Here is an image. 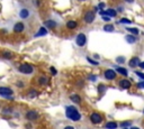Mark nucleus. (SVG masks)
<instances>
[{"mask_svg": "<svg viewBox=\"0 0 144 129\" xmlns=\"http://www.w3.org/2000/svg\"><path fill=\"white\" fill-rule=\"evenodd\" d=\"M18 71H19L20 73H23V74H30V73H33L34 72V68L30 65V64L24 63V64H22V65H19Z\"/></svg>", "mask_w": 144, "mask_h": 129, "instance_id": "2", "label": "nucleus"}, {"mask_svg": "<svg viewBox=\"0 0 144 129\" xmlns=\"http://www.w3.org/2000/svg\"><path fill=\"white\" fill-rule=\"evenodd\" d=\"M14 93V91H12L10 88L8 87H0V95L1 97H6V98H10V99H12L11 97H9V95H11Z\"/></svg>", "mask_w": 144, "mask_h": 129, "instance_id": "4", "label": "nucleus"}, {"mask_svg": "<svg viewBox=\"0 0 144 129\" xmlns=\"http://www.w3.org/2000/svg\"><path fill=\"white\" fill-rule=\"evenodd\" d=\"M105 90H106V87H105L104 84H100V85H99V92L103 93V92H105Z\"/></svg>", "mask_w": 144, "mask_h": 129, "instance_id": "29", "label": "nucleus"}, {"mask_svg": "<svg viewBox=\"0 0 144 129\" xmlns=\"http://www.w3.org/2000/svg\"><path fill=\"white\" fill-rule=\"evenodd\" d=\"M95 17H96L95 11H87L85 15V22L87 23V24H91V23L95 20Z\"/></svg>", "mask_w": 144, "mask_h": 129, "instance_id": "6", "label": "nucleus"}, {"mask_svg": "<svg viewBox=\"0 0 144 129\" xmlns=\"http://www.w3.org/2000/svg\"><path fill=\"white\" fill-rule=\"evenodd\" d=\"M138 66H140L141 69H143V70H144V62H142V63H140V65H138Z\"/></svg>", "mask_w": 144, "mask_h": 129, "instance_id": "38", "label": "nucleus"}, {"mask_svg": "<svg viewBox=\"0 0 144 129\" xmlns=\"http://www.w3.org/2000/svg\"><path fill=\"white\" fill-rule=\"evenodd\" d=\"M131 129H140V128H137V127H133V128H131Z\"/></svg>", "mask_w": 144, "mask_h": 129, "instance_id": "41", "label": "nucleus"}, {"mask_svg": "<svg viewBox=\"0 0 144 129\" xmlns=\"http://www.w3.org/2000/svg\"><path fill=\"white\" fill-rule=\"evenodd\" d=\"M128 65L131 68H136L137 65H140V58L138 57H132L128 62Z\"/></svg>", "mask_w": 144, "mask_h": 129, "instance_id": "11", "label": "nucleus"}, {"mask_svg": "<svg viewBox=\"0 0 144 129\" xmlns=\"http://www.w3.org/2000/svg\"><path fill=\"white\" fill-rule=\"evenodd\" d=\"M89 79H91L92 81H96V76L95 75H90V76H89Z\"/></svg>", "mask_w": 144, "mask_h": 129, "instance_id": "37", "label": "nucleus"}, {"mask_svg": "<svg viewBox=\"0 0 144 129\" xmlns=\"http://www.w3.org/2000/svg\"><path fill=\"white\" fill-rule=\"evenodd\" d=\"M104 76H105V79L106 80L111 81V80H114L115 77H116V72H115L114 70H107V71H105Z\"/></svg>", "mask_w": 144, "mask_h": 129, "instance_id": "7", "label": "nucleus"}, {"mask_svg": "<svg viewBox=\"0 0 144 129\" xmlns=\"http://www.w3.org/2000/svg\"><path fill=\"white\" fill-rule=\"evenodd\" d=\"M37 91L36 90H30L29 92H28V98H35L36 95H37Z\"/></svg>", "mask_w": 144, "mask_h": 129, "instance_id": "24", "label": "nucleus"}, {"mask_svg": "<svg viewBox=\"0 0 144 129\" xmlns=\"http://www.w3.org/2000/svg\"><path fill=\"white\" fill-rule=\"evenodd\" d=\"M70 100H71L72 102H75V103H80L81 102V99H80V97L78 94H72L71 97H70Z\"/></svg>", "mask_w": 144, "mask_h": 129, "instance_id": "19", "label": "nucleus"}, {"mask_svg": "<svg viewBox=\"0 0 144 129\" xmlns=\"http://www.w3.org/2000/svg\"><path fill=\"white\" fill-rule=\"evenodd\" d=\"M116 61L118 62V63H124V62H125V58L123 57V56H118V57L116 58Z\"/></svg>", "mask_w": 144, "mask_h": 129, "instance_id": "27", "label": "nucleus"}, {"mask_svg": "<svg viewBox=\"0 0 144 129\" xmlns=\"http://www.w3.org/2000/svg\"><path fill=\"white\" fill-rule=\"evenodd\" d=\"M131 82L128 81V80H126V79H124V80H120L119 81V87L122 88V89H126V90H128L131 88Z\"/></svg>", "mask_w": 144, "mask_h": 129, "instance_id": "10", "label": "nucleus"}, {"mask_svg": "<svg viewBox=\"0 0 144 129\" xmlns=\"http://www.w3.org/2000/svg\"><path fill=\"white\" fill-rule=\"evenodd\" d=\"M75 43H77L78 46H80V47H82V46L86 45V43H87V37H86L85 34H79L77 36V38H75Z\"/></svg>", "mask_w": 144, "mask_h": 129, "instance_id": "5", "label": "nucleus"}, {"mask_svg": "<svg viewBox=\"0 0 144 129\" xmlns=\"http://www.w3.org/2000/svg\"><path fill=\"white\" fill-rule=\"evenodd\" d=\"M87 61L89 62V63L93 64V65H98V64H99V62H98V61H93L92 58H90V57H87Z\"/></svg>", "mask_w": 144, "mask_h": 129, "instance_id": "26", "label": "nucleus"}, {"mask_svg": "<svg viewBox=\"0 0 144 129\" xmlns=\"http://www.w3.org/2000/svg\"><path fill=\"white\" fill-rule=\"evenodd\" d=\"M51 73L53 74V75H55V74H56V70L54 68H51Z\"/></svg>", "mask_w": 144, "mask_h": 129, "instance_id": "34", "label": "nucleus"}, {"mask_svg": "<svg viewBox=\"0 0 144 129\" xmlns=\"http://www.w3.org/2000/svg\"><path fill=\"white\" fill-rule=\"evenodd\" d=\"M143 113H144V110H143Z\"/></svg>", "mask_w": 144, "mask_h": 129, "instance_id": "43", "label": "nucleus"}, {"mask_svg": "<svg viewBox=\"0 0 144 129\" xmlns=\"http://www.w3.org/2000/svg\"><path fill=\"white\" fill-rule=\"evenodd\" d=\"M126 129H127V128H126Z\"/></svg>", "mask_w": 144, "mask_h": 129, "instance_id": "44", "label": "nucleus"}, {"mask_svg": "<svg viewBox=\"0 0 144 129\" xmlns=\"http://www.w3.org/2000/svg\"><path fill=\"white\" fill-rule=\"evenodd\" d=\"M104 30H105V32L111 33V32H114V30H115V27L113 25H110V24H107V25L104 26Z\"/></svg>", "mask_w": 144, "mask_h": 129, "instance_id": "20", "label": "nucleus"}, {"mask_svg": "<svg viewBox=\"0 0 144 129\" xmlns=\"http://www.w3.org/2000/svg\"><path fill=\"white\" fill-rule=\"evenodd\" d=\"M105 6H106V5L104 4V2H100V4L98 5V7H99V9H104L105 8Z\"/></svg>", "mask_w": 144, "mask_h": 129, "instance_id": "31", "label": "nucleus"}, {"mask_svg": "<svg viewBox=\"0 0 144 129\" xmlns=\"http://www.w3.org/2000/svg\"><path fill=\"white\" fill-rule=\"evenodd\" d=\"M47 34V29H46L45 27H41L40 29H38V32L35 34V37H40V36H45Z\"/></svg>", "mask_w": 144, "mask_h": 129, "instance_id": "15", "label": "nucleus"}, {"mask_svg": "<svg viewBox=\"0 0 144 129\" xmlns=\"http://www.w3.org/2000/svg\"><path fill=\"white\" fill-rule=\"evenodd\" d=\"M67 27L70 28V29H73V28L77 27V23H75L74 20H69V22L67 23Z\"/></svg>", "mask_w": 144, "mask_h": 129, "instance_id": "22", "label": "nucleus"}, {"mask_svg": "<svg viewBox=\"0 0 144 129\" xmlns=\"http://www.w3.org/2000/svg\"><path fill=\"white\" fill-rule=\"evenodd\" d=\"M120 24H131V20L127 19V18H122V19L119 20Z\"/></svg>", "mask_w": 144, "mask_h": 129, "instance_id": "25", "label": "nucleus"}, {"mask_svg": "<svg viewBox=\"0 0 144 129\" xmlns=\"http://www.w3.org/2000/svg\"><path fill=\"white\" fill-rule=\"evenodd\" d=\"M44 25H45V27H47L50 28V29H53V28H55L56 27V22L55 20H46L45 23H44Z\"/></svg>", "mask_w": 144, "mask_h": 129, "instance_id": "12", "label": "nucleus"}, {"mask_svg": "<svg viewBox=\"0 0 144 129\" xmlns=\"http://www.w3.org/2000/svg\"><path fill=\"white\" fill-rule=\"evenodd\" d=\"M29 14H30L29 10L24 8V9H22V10L19 11V17H20V18H23V19H26V18L29 17Z\"/></svg>", "mask_w": 144, "mask_h": 129, "instance_id": "13", "label": "nucleus"}, {"mask_svg": "<svg viewBox=\"0 0 144 129\" xmlns=\"http://www.w3.org/2000/svg\"><path fill=\"white\" fill-rule=\"evenodd\" d=\"M103 19L105 20V22H109V20H110V17H108V16H104V17H103Z\"/></svg>", "mask_w": 144, "mask_h": 129, "instance_id": "33", "label": "nucleus"}, {"mask_svg": "<svg viewBox=\"0 0 144 129\" xmlns=\"http://www.w3.org/2000/svg\"><path fill=\"white\" fill-rule=\"evenodd\" d=\"M90 120L93 125H99V123H101V121H103V117L100 116V113L92 112L90 115Z\"/></svg>", "mask_w": 144, "mask_h": 129, "instance_id": "3", "label": "nucleus"}, {"mask_svg": "<svg viewBox=\"0 0 144 129\" xmlns=\"http://www.w3.org/2000/svg\"><path fill=\"white\" fill-rule=\"evenodd\" d=\"M116 71L118 72L119 74H122V75H124V76H127V74H128L127 70H126V69H124V68H122V66H118V68L116 69Z\"/></svg>", "mask_w": 144, "mask_h": 129, "instance_id": "17", "label": "nucleus"}, {"mask_svg": "<svg viewBox=\"0 0 144 129\" xmlns=\"http://www.w3.org/2000/svg\"><path fill=\"white\" fill-rule=\"evenodd\" d=\"M65 116H67L70 120H73V121H79L81 119V113H79V111L77 110V108L73 107V105L67 107Z\"/></svg>", "mask_w": 144, "mask_h": 129, "instance_id": "1", "label": "nucleus"}, {"mask_svg": "<svg viewBox=\"0 0 144 129\" xmlns=\"http://www.w3.org/2000/svg\"><path fill=\"white\" fill-rule=\"evenodd\" d=\"M79 1H86V0H79Z\"/></svg>", "mask_w": 144, "mask_h": 129, "instance_id": "42", "label": "nucleus"}, {"mask_svg": "<svg viewBox=\"0 0 144 129\" xmlns=\"http://www.w3.org/2000/svg\"><path fill=\"white\" fill-rule=\"evenodd\" d=\"M26 118L28 120H36L38 118V113L35 111V110H29V111L26 112Z\"/></svg>", "mask_w": 144, "mask_h": 129, "instance_id": "8", "label": "nucleus"}, {"mask_svg": "<svg viewBox=\"0 0 144 129\" xmlns=\"http://www.w3.org/2000/svg\"><path fill=\"white\" fill-rule=\"evenodd\" d=\"M17 85L19 87V88H23V87H24V83H23V82H18Z\"/></svg>", "mask_w": 144, "mask_h": 129, "instance_id": "36", "label": "nucleus"}, {"mask_svg": "<svg viewBox=\"0 0 144 129\" xmlns=\"http://www.w3.org/2000/svg\"><path fill=\"white\" fill-rule=\"evenodd\" d=\"M135 74L137 75L138 77H141L142 80H144V73H142V72H135Z\"/></svg>", "mask_w": 144, "mask_h": 129, "instance_id": "30", "label": "nucleus"}, {"mask_svg": "<svg viewBox=\"0 0 144 129\" xmlns=\"http://www.w3.org/2000/svg\"><path fill=\"white\" fill-rule=\"evenodd\" d=\"M2 55L5 56V57H7V58H10L11 57V53H9V52H5V53H2Z\"/></svg>", "mask_w": 144, "mask_h": 129, "instance_id": "28", "label": "nucleus"}, {"mask_svg": "<svg viewBox=\"0 0 144 129\" xmlns=\"http://www.w3.org/2000/svg\"><path fill=\"white\" fill-rule=\"evenodd\" d=\"M130 123H131L130 121H126V122H123V123H122V126H123V127H127V126L130 125Z\"/></svg>", "mask_w": 144, "mask_h": 129, "instance_id": "35", "label": "nucleus"}, {"mask_svg": "<svg viewBox=\"0 0 144 129\" xmlns=\"http://www.w3.org/2000/svg\"><path fill=\"white\" fill-rule=\"evenodd\" d=\"M126 30L130 33H132V34H134V35H137L138 33H140V30H138L137 28H132V27H127Z\"/></svg>", "mask_w": 144, "mask_h": 129, "instance_id": "23", "label": "nucleus"}, {"mask_svg": "<svg viewBox=\"0 0 144 129\" xmlns=\"http://www.w3.org/2000/svg\"><path fill=\"white\" fill-rule=\"evenodd\" d=\"M107 129H116L118 127V125H117V122H114V121H109V122L106 123V126H105Z\"/></svg>", "mask_w": 144, "mask_h": 129, "instance_id": "16", "label": "nucleus"}, {"mask_svg": "<svg viewBox=\"0 0 144 129\" xmlns=\"http://www.w3.org/2000/svg\"><path fill=\"white\" fill-rule=\"evenodd\" d=\"M125 39H126V42H128L130 44H134L136 42V38L135 36L133 35H126V37H125Z\"/></svg>", "mask_w": 144, "mask_h": 129, "instance_id": "18", "label": "nucleus"}, {"mask_svg": "<svg viewBox=\"0 0 144 129\" xmlns=\"http://www.w3.org/2000/svg\"><path fill=\"white\" fill-rule=\"evenodd\" d=\"M38 82H40L41 85H45V84L49 83V79L46 76H41L40 79H38Z\"/></svg>", "mask_w": 144, "mask_h": 129, "instance_id": "21", "label": "nucleus"}, {"mask_svg": "<svg viewBox=\"0 0 144 129\" xmlns=\"http://www.w3.org/2000/svg\"><path fill=\"white\" fill-rule=\"evenodd\" d=\"M137 87L140 88V89H144V82H140V83L137 84Z\"/></svg>", "mask_w": 144, "mask_h": 129, "instance_id": "32", "label": "nucleus"}, {"mask_svg": "<svg viewBox=\"0 0 144 129\" xmlns=\"http://www.w3.org/2000/svg\"><path fill=\"white\" fill-rule=\"evenodd\" d=\"M100 15H103V17L104 16H108V17H115L117 15V12H116V10L115 9H111V8H109V9H107L106 11H100Z\"/></svg>", "mask_w": 144, "mask_h": 129, "instance_id": "9", "label": "nucleus"}, {"mask_svg": "<svg viewBox=\"0 0 144 129\" xmlns=\"http://www.w3.org/2000/svg\"><path fill=\"white\" fill-rule=\"evenodd\" d=\"M125 1H126V2H130V4H132V2L134 1V0H125Z\"/></svg>", "mask_w": 144, "mask_h": 129, "instance_id": "40", "label": "nucleus"}, {"mask_svg": "<svg viewBox=\"0 0 144 129\" xmlns=\"http://www.w3.org/2000/svg\"><path fill=\"white\" fill-rule=\"evenodd\" d=\"M24 28H25V26H24L23 23H17V24L14 26V32L20 33V32H23V30H24Z\"/></svg>", "mask_w": 144, "mask_h": 129, "instance_id": "14", "label": "nucleus"}, {"mask_svg": "<svg viewBox=\"0 0 144 129\" xmlns=\"http://www.w3.org/2000/svg\"><path fill=\"white\" fill-rule=\"evenodd\" d=\"M64 129H74V128H73L72 126H67V127H65Z\"/></svg>", "mask_w": 144, "mask_h": 129, "instance_id": "39", "label": "nucleus"}]
</instances>
